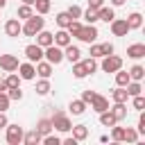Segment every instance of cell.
<instances>
[{
	"mask_svg": "<svg viewBox=\"0 0 145 145\" xmlns=\"http://www.w3.org/2000/svg\"><path fill=\"white\" fill-rule=\"evenodd\" d=\"M34 68H36V75L39 77H50L52 75V63L50 61H36Z\"/></svg>",
	"mask_w": 145,
	"mask_h": 145,
	"instance_id": "44dd1931",
	"label": "cell"
},
{
	"mask_svg": "<svg viewBox=\"0 0 145 145\" xmlns=\"http://www.w3.org/2000/svg\"><path fill=\"white\" fill-rule=\"evenodd\" d=\"M68 16H70L72 20H75V18H82V9H79L77 5H70V7H68Z\"/></svg>",
	"mask_w": 145,
	"mask_h": 145,
	"instance_id": "b9f144b4",
	"label": "cell"
},
{
	"mask_svg": "<svg viewBox=\"0 0 145 145\" xmlns=\"http://www.w3.org/2000/svg\"><path fill=\"white\" fill-rule=\"evenodd\" d=\"M41 138H43V136H41L36 129H32V131L23 134V143H25V145H39V143H41Z\"/></svg>",
	"mask_w": 145,
	"mask_h": 145,
	"instance_id": "7402d4cb",
	"label": "cell"
},
{
	"mask_svg": "<svg viewBox=\"0 0 145 145\" xmlns=\"http://www.w3.org/2000/svg\"><path fill=\"white\" fill-rule=\"evenodd\" d=\"M41 143H43V145H59L61 138H59V136H52V134H45V136L41 138Z\"/></svg>",
	"mask_w": 145,
	"mask_h": 145,
	"instance_id": "60d3db41",
	"label": "cell"
},
{
	"mask_svg": "<svg viewBox=\"0 0 145 145\" xmlns=\"http://www.w3.org/2000/svg\"><path fill=\"white\" fill-rule=\"evenodd\" d=\"M54 20H57V25H59V27H63V29H66V27H68V23H70L72 18L68 16V11H61V14H57V18H54Z\"/></svg>",
	"mask_w": 145,
	"mask_h": 145,
	"instance_id": "e575fe53",
	"label": "cell"
},
{
	"mask_svg": "<svg viewBox=\"0 0 145 145\" xmlns=\"http://www.w3.org/2000/svg\"><path fill=\"white\" fill-rule=\"evenodd\" d=\"M5 32H7V36H11V39L20 36V32H23V25H20V20H18V18H9V20L5 23Z\"/></svg>",
	"mask_w": 145,
	"mask_h": 145,
	"instance_id": "ba28073f",
	"label": "cell"
},
{
	"mask_svg": "<svg viewBox=\"0 0 145 145\" xmlns=\"http://www.w3.org/2000/svg\"><path fill=\"white\" fill-rule=\"evenodd\" d=\"M25 57H27V61L36 63V61H41V59H43V48H41V45H36V43H32V45H27V48H25Z\"/></svg>",
	"mask_w": 145,
	"mask_h": 145,
	"instance_id": "30bf717a",
	"label": "cell"
},
{
	"mask_svg": "<svg viewBox=\"0 0 145 145\" xmlns=\"http://www.w3.org/2000/svg\"><path fill=\"white\" fill-rule=\"evenodd\" d=\"M102 52H104V57L113 54V43H102Z\"/></svg>",
	"mask_w": 145,
	"mask_h": 145,
	"instance_id": "681fc988",
	"label": "cell"
},
{
	"mask_svg": "<svg viewBox=\"0 0 145 145\" xmlns=\"http://www.w3.org/2000/svg\"><path fill=\"white\" fill-rule=\"evenodd\" d=\"M5 5H7V0H0V9H2V7H5Z\"/></svg>",
	"mask_w": 145,
	"mask_h": 145,
	"instance_id": "6f0895ef",
	"label": "cell"
},
{
	"mask_svg": "<svg viewBox=\"0 0 145 145\" xmlns=\"http://www.w3.org/2000/svg\"><path fill=\"white\" fill-rule=\"evenodd\" d=\"M32 14H34V7H32V5H20V7H18V11H16V16H18V18H23V20H27Z\"/></svg>",
	"mask_w": 145,
	"mask_h": 145,
	"instance_id": "f546056e",
	"label": "cell"
},
{
	"mask_svg": "<svg viewBox=\"0 0 145 145\" xmlns=\"http://www.w3.org/2000/svg\"><path fill=\"white\" fill-rule=\"evenodd\" d=\"M5 84H7V88L20 86V75H16V72H9V75H7V79H5Z\"/></svg>",
	"mask_w": 145,
	"mask_h": 145,
	"instance_id": "d590c367",
	"label": "cell"
},
{
	"mask_svg": "<svg viewBox=\"0 0 145 145\" xmlns=\"http://www.w3.org/2000/svg\"><path fill=\"white\" fill-rule=\"evenodd\" d=\"M7 91V84H5V79H0V93H5Z\"/></svg>",
	"mask_w": 145,
	"mask_h": 145,
	"instance_id": "11a10c76",
	"label": "cell"
},
{
	"mask_svg": "<svg viewBox=\"0 0 145 145\" xmlns=\"http://www.w3.org/2000/svg\"><path fill=\"white\" fill-rule=\"evenodd\" d=\"M32 7L36 9V14H41V16H43V14H48V11H50L52 2H50V0H34V5H32Z\"/></svg>",
	"mask_w": 145,
	"mask_h": 145,
	"instance_id": "484cf974",
	"label": "cell"
},
{
	"mask_svg": "<svg viewBox=\"0 0 145 145\" xmlns=\"http://www.w3.org/2000/svg\"><path fill=\"white\" fill-rule=\"evenodd\" d=\"M7 143H9V145L23 143V127H18V125H7Z\"/></svg>",
	"mask_w": 145,
	"mask_h": 145,
	"instance_id": "8992f818",
	"label": "cell"
},
{
	"mask_svg": "<svg viewBox=\"0 0 145 145\" xmlns=\"http://www.w3.org/2000/svg\"><path fill=\"white\" fill-rule=\"evenodd\" d=\"M43 27H45V18H41V14H32V16L25 20L20 34H25V36H36Z\"/></svg>",
	"mask_w": 145,
	"mask_h": 145,
	"instance_id": "6da1fadb",
	"label": "cell"
},
{
	"mask_svg": "<svg viewBox=\"0 0 145 145\" xmlns=\"http://www.w3.org/2000/svg\"><path fill=\"white\" fill-rule=\"evenodd\" d=\"M116 18V11H113V7H100L97 9V20H104V23H111Z\"/></svg>",
	"mask_w": 145,
	"mask_h": 145,
	"instance_id": "2e32d148",
	"label": "cell"
},
{
	"mask_svg": "<svg viewBox=\"0 0 145 145\" xmlns=\"http://www.w3.org/2000/svg\"><path fill=\"white\" fill-rule=\"evenodd\" d=\"M7 125H9V120H7L5 111H0V129H2V127H7Z\"/></svg>",
	"mask_w": 145,
	"mask_h": 145,
	"instance_id": "816d5d0a",
	"label": "cell"
},
{
	"mask_svg": "<svg viewBox=\"0 0 145 145\" xmlns=\"http://www.w3.org/2000/svg\"><path fill=\"white\" fill-rule=\"evenodd\" d=\"M79 57H82V52H79V48H77V45H72V43H68V45L63 48V59H68L70 63H75V61H79Z\"/></svg>",
	"mask_w": 145,
	"mask_h": 145,
	"instance_id": "4fadbf2b",
	"label": "cell"
},
{
	"mask_svg": "<svg viewBox=\"0 0 145 145\" xmlns=\"http://www.w3.org/2000/svg\"><path fill=\"white\" fill-rule=\"evenodd\" d=\"M111 5L113 7H120V5H125V0H111Z\"/></svg>",
	"mask_w": 145,
	"mask_h": 145,
	"instance_id": "db71d44e",
	"label": "cell"
},
{
	"mask_svg": "<svg viewBox=\"0 0 145 145\" xmlns=\"http://www.w3.org/2000/svg\"><path fill=\"white\" fill-rule=\"evenodd\" d=\"M82 16H84L86 25H95L97 23V9H93V7H88L86 11H82Z\"/></svg>",
	"mask_w": 145,
	"mask_h": 145,
	"instance_id": "4316f807",
	"label": "cell"
},
{
	"mask_svg": "<svg viewBox=\"0 0 145 145\" xmlns=\"http://www.w3.org/2000/svg\"><path fill=\"white\" fill-rule=\"evenodd\" d=\"M111 32H113V36H127V32H129L127 20L125 18H113L111 20Z\"/></svg>",
	"mask_w": 145,
	"mask_h": 145,
	"instance_id": "9c48e42d",
	"label": "cell"
},
{
	"mask_svg": "<svg viewBox=\"0 0 145 145\" xmlns=\"http://www.w3.org/2000/svg\"><path fill=\"white\" fill-rule=\"evenodd\" d=\"M125 88H127V95H129V97H134V95H138V93L143 91L140 82H134V79H131V82H129V84H127Z\"/></svg>",
	"mask_w": 145,
	"mask_h": 145,
	"instance_id": "836d02e7",
	"label": "cell"
},
{
	"mask_svg": "<svg viewBox=\"0 0 145 145\" xmlns=\"http://www.w3.org/2000/svg\"><path fill=\"white\" fill-rule=\"evenodd\" d=\"M70 131H72V138H75L77 143L88 138V127H86V125H75V127H70Z\"/></svg>",
	"mask_w": 145,
	"mask_h": 145,
	"instance_id": "ac0fdd59",
	"label": "cell"
},
{
	"mask_svg": "<svg viewBox=\"0 0 145 145\" xmlns=\"http://www.w3.org/2000/svg\"><path fill=\"white\" fill-rule=\"evenodd\" d=\"M122 134H125V127H116V125H113V129H111L113 140H122Z\"/></svg>",
	"mask_w": 145,
	"mask_h": 145,
	"instance_id": "bcb514c9",
	"label": "cell"
},
{
	"mask_svg": "<svg viewBox=\"0 0 145 145\" xmlns=\"http://www.w3.org/2000/svg\"><path fill=\"white\" fill-rule=\"evenodd\" d=\"M134 109H138V111H143L145 109V97L138 93V95H134Z\"/></svg>",
	"mask_w": 145,
	"mask_h": 145,
	"instance_id": "7bdbcfd3",
	"label": "cell"
},
{
	"mask_svg": "<svg viewBox=\"0 0 145 145\" xmlns=\"http://www.w3.org/2000/svg\"><path fill=\"white\" fill-rule=\"evenodd\" d=\"M136 131H138L140 136H145V113H140V118H138V127H136Z\"/></svg>",
	"mask_w": 145,
	"mask_h": 145,
	"instance_id": "c3c4849f",
	"label": "cell"
},
{
	"mask_svg": "<svg viewBox=\"0 0 145 145\" xmlns=\"http://www.w3.org/2000/svg\"><path fill=\"white\" fill-rule=\"evenodd\" d=\"M91 109H93L95 113H102V111H106V109H109V100H106L104 95H100V93H97V95L91 100Z\"/></svg>",
	"mask_w": 145,
	"mask_h": 145,
	"instance_id": "7c38bea8",
	"label": "cell"
},
{
	"mask_svg": "<svg viewBox=\"0 0 145 145\" xmlns=\"http://www.w3.org/2000/svg\"><path fill=\"white\" fill-rule=\"evenodd\" d=\"M91 57H93V59L104 57V52H102V43H100V45H97V43H95V45H91Z\"/></svg>",
	"mask_w": 145,
	"mask_h": 145,
	"instance_id": "f6af8a7d",
	"label": "cell"
},
{
	"mask_svg": "<svg viewBox=\"0 0 145 145\" xmlns=\"http://www.w3.org/2000/svg\"><path fill=\"white\" fill-rule=\"evenodd\" d=\"M63 143H66V145H77V140H75L72 136H68V138H63Z\"/></svg>",
	"mask_w": 145,
	"mask_h": 145,
	"instance_id": "f5cc1de1",
	"label": "cell"
},
{
	"mask_svg": "<svg viewBox=\"0 0 145 145\" xmlns=\"http://www.w3.org/2000/svg\"><path fill=\"white\" fill-rule=\"evenodd\" d=\"M127 88L125 86H118V88H113V93H111V100L113 102H127Z\"/></svg>",
	"mask_w": 145,
	"mask_h": 145,
	"instance_id": "cb8c5ba5",
	"label": "cell"
},
{
	"mask_svg": "<svg viewBox=\"0 0 145 145\" xmlns=\"http://www.w3.org/2000/svg\"><path fill=\"white\" fill-rule=\"evenodd\" d=\"M143 77H145V68H143V66H138V63H136V66H131V70H129V79L140 82Z\"/></svg>",
	"mask_w": 145,
	"mask_h": 145,
	"instance_id": "83f0119b",
	"label": "cell"
},
{
	"mask_svg": "<svg viewBox=\"0 0 145 145\" xmlns=\"http://www.w3.org/2000/svg\"><path fill=\"white\" fill-rule=\"evenodd\" d=\"M0 68L5 72H14L18 68V57L16 54H0Z\"/></svg>",
	"mask_w": 145,
	"mask_h": 145,
	"instance_id": "52a82bcc",
	"label": "cell"
},
{
	"mask_svg": "<svg viewBox=\"0 0 145 145\" xmlns=\"http://www.w3.org/2000/svg\"><path fill=\"white\" fill-rule=\"evenodd\" d=\"M23 5H34V0H23Z\"/></svg>",
	"mask_w": 145,
	"mask_h": 145,
	"instance_id": "9f6ffc18",
	"label": "cell"
},
{
	"mask_svg": "<svg viewBox=\"0 0 145 145\" xmlns=\"http://www.w3.org/2000/svg\"><path fill=\"white\" fill-rule=\"evenodd\" d=\"M125 20H127V25H129V29H140V27H143V16H140L138 11H134V14H129V16L125 18Z\"/></svg>",
	"mask_w": 145,
	"mask_h": 145,
	"instance_id": "d6986e66",
	"label": "cell"
},
{
	"mask_svg": "<svg viewBox=\"0 0 145 145\" xmlns=\"http://www.w3.org/2000/svg\"><path fill=\"white\" fill-rule=\"evenodd\" d=\"M54 43V39H52V32H45V29H41L39 34H36V45H41V48H48V45H52Z\"/></svg>",
	"mask_w": 145,
	"mask_h": 145,
	"instance_id": "e0dca14e",
	"label": "cell"
},
{
	"mask_svg": "<svg viewBox=\"0 0 145 145\" xmlns=\"http://www.w3.org/2000/svg\"><path fill=\"white\" fill-rule=\"evenodd\" d=\"M122 140H127V143H136V140H138V131L131 129V127H127L125 134H122Z\"/></svg>",
	"mask_w": 145,
	"mask_h": 145,
	"instance_id": "8d00e7d4",
	"label": "cell"
},
{
	"mask_svg": "<svg viewBox=\"0 0 145 145\" xmlns=\"http://www.w3.org/2000/svg\"><path fill=\"white\" fill-rule=\"evenodd\" d=\"M129 82H131V79H129V72H127V70H122V68L116 70V84H118V86H127Z\"/></svg>",
	"mask_w": 145,
	"mask_h": 145,
	"instance_id": "4dcf8cb0",
	"label": "cell"
},
{
	"mask_svg": "<svg viewBox=\"0 0 145 145\" xmlns=\"http://www.w3.org/2000/svg\"><path fill=\"white\" fill-rule=\"evenodd\" d=\"M127 57H131V59H140V57H145V45H143V43H134V45H129V48H127Z\"/></svg>",
	"mask_w": 145,
	"mask_h": 145,
	"instance_id": "ffe728a7",
	"label": "cell"
},
{
	"mask_svg": "<svg viewBox=\"0 0 145 145\" xmlns=\"http://www.w3.org/2000/svg\"><path fill=\"white\" fill-rule=\"evenodd\" d=\"M72 75H75V77H77V79H84V77H86V75H88V72H86V68H84V63H82V61H75V63H72Z\"/></svg>",
	"mask_w": 145,
	"mask_h": 145,
	"instance_id": "d6a6232c",
	"label": "cell"
},
{
	"mask_svg": "<svg viewBox=\"0 0 145 145\" xmlns=\"http://www.w3.org/2000/svg\"><path fill=\"white\" fill-rule=\"evenodd\" d=\"M120 68H122V59H120V57L106 54V57L102 59V70H104V72H116V70H120Z\"/></svg>",
	"mask_w": 145,
	"mask_h": 145,
	"instance_id": "277c9868",
	"label": "cell"
},
{
	"mask_svg": "<svg viewBox=\"0 0 145 145\" xmlns=\"http://www.w3.org/2000/svg\"><path fill=\"white\" fill-rule=\"evenodd\" d=\"M50 122H52V129H57V131H61V134H68L70 131V118L63 113V111H57L52 118H50Z\"/></svg>",
	"mask_w": 145,
	"mask_h": 145,
	"instance_id": "7a4b0ae2",
	"label": "cell"
},
{
	"mask_svg": "<svg viewBox=\"0 0 145 145\" xmlns=\"http://www.w3.org/2000/svg\"><path fill=\"white\" fill-rule=\"evenodd\" d=\"M41 136H45V134H50L52 131V122H50V118H41L39 122H36V127H34Z\"/></svg>",
	"mask_w": 145,
	"mask_h": 145,
	"instance_id": "603a6c76",
	"label": "cell"
},
{
	"mask_svg": "<svg viewBox=\"0 0 145 145\" xmlns=\"http://www.w3.org/2000/svg\"><path fill=\"white\" fill-rule=\"evenodd\" d=\"M52 39H54V45H59V48H66L68 43H70V34H68V29H59L57 34H52Z\"/></svg>",
	"mask_w": 145,
	"mask_h": 145,
	"instance_id": "5bb4252c",
	"label": "cell"
},
{
	"mask_svg": "<svg viewBox=\"0 0 145 145\" xmlns=\"http://www.w3.org/2000/svg\"><path fill=\"white\" fill-rule=\"evenodd\" d=\"M82 63H84V68H86V72H88V75H93V72L97 70V61H95L93 57H88V59H84Z\"/></svg>",
	"mask_w": 145,
	"mask_h": 145,
	"instance_id": "f35d334b",
	"label": "cell"
},
{
	"mask_svg": "<svg viewBox=\"0 0 145 145\" xmlns=\"http://www.w3.org/2000/svg\"><path fill=\"white\" fill-rule=\"evenodd\" d=\"M43 57H45V61H50L52 66H59L61 61H63V48H59V45H48V48H43Z\"/></svg>",
	"mask_w": 145,
	"mask_h": 145,
	"instance_id": "3957f363",
	"label": "cell"
},
{
	"mask_svg": "<svg viewBox=\"0 0 145 145\" xmlns=\"http://www.w3.org/2000/svg\"><path fill=\"white\" fill-rule=\"evenodd\" d=\"M84 111H86V102L84 100H72L70 102V113L72 116H82Z\"/></svg>",
	"mask_w": 145,
	"mask_h": 145,
	"instance_id": "d4e9b609",
	"label": "cell"
},
{
	"mask_svg": "<svg viewBox=\"0 0 145 145\" xmlns=\"http://www.w3.org/2000/svg\"><path fill=\"white\" fill-rule=\"evenodd\" d=\"M18 75H20V79H34L36 77V68H34V63L32 61H27V63H18Z\"/></svg>",
	"mask_w": 145,
	"mask_h": 145,
	"instance_id": "8fae6325",
	"label": "cell"
},
{
	"mask_svg": "<svg viewBox=\"0 0 145 145\" xmlns=\"http://www.w3.org/2000/svg\"><path fill=\"white\" fill-rule=\"evenodd\" d=\"M66 29H68V34H70V36H77V34H79V29H82V23L75 18V20H70V23H68V27H66Z\"/></svg>",
	"mask_w": 145,
	"mask_h": 145,
	"instance_id": "74e56055",
	"label": "cell"
},
{
	"mask_svg": "<svg viewBox=\"0 0 145 145\" xmlns=\"http://www.w3.org/2000/svg\"><path fill=\"white\" fill-rule=\"evenodd\" d=\"M77 39H79V41H84V43H93V41L97 39V27H95V25H82V29H79Z\"/></svg>",
	"mask_w": 145,
	"mask_h": 145,
	"instance_id": "5b68a950",
	"label": "cell"
},
{
	"mask_svg": "<svg viewBox=\"0 0 145 145\" xmlns=\"http://www.w3.org/2000/svg\"><path fill=\"white\" fill-rule=\"evenodd\" d=\"M104 5V0H88V7H93V9H100Z\"/></svg>",
	"mask_w": 145,
	"mask_h": 145,
	"instance_id": "f907efd6",
	"label": "cell"
},
{
	"mask_svg": "<svg viewBox=\"0 0 145 145\" xmlns=\"http://www.w3.org/2000/svg\"><path fill=\"white\" fill-rule=\"evenodd\" d=\"M39 95H48L50 93V82H48V77H41L39 82H36V88H34Z\"/></svg>",
	"mask_w": 145,
	"mask_h": 145,
	"instance_id": "f1b7e54d",
	"label": "cell"
},
{
	"mask_svg": "<svg viewBox=\"0 0 145 145\" xmlns=\"http://www.w3.org/2000/svg\"><path fill=\"white\" fill-rule=\"evenodd\" d=\"M7 95H9V100H23V91H20V86L7 88Z\"/></svg>",
	"mask_w": 145,
	"mask_h": 145,
	"instance_id": "ab89813d",
	"label": "cell"
},
{
	"mask_svg": "<svg viewBox=\"0 0 145 145\" xmlns=\"http://www.w3.org/2000/svg\"><path fill=\"white\" fill-rule=\"evenodd\" d=\"M95 95H97V93H95V91H91V88H88V91H84V93H82V100H84V102H86V104H91V100H93V97H95Z\"/></svg>",
	"mask_w": 145,
	"mask_h": 145,
	"instance_id": "7dc6e473",
	"label": "cell"
},
{
	"mask_svg": "<svg viewBox=\"0 0 145 145\" xmlns=\"http://www.w3.org/2000/svg\"><path fill=\"white\" fill-rule=\"evenodd\" d=\"M109 111L113 113L116 122H120V120H125V118H127V106H125V102H116V104H113Z\"/></svg>",
	"mask_w": 145,
	"mask_h": 145,
	"instance_id": "9a60e30c",
	"label": "cell"
},
{
	"mask_svg": "<svg viewBox=\"0 0 145 145\" xmlns=\"http://www.w3.org/2000/svg\"><path fill=\"white\" fill-rule=\"evenodd\" d=\"M100 122H102L104 127H113V125H116V118H113V113L106 109V111H102V113H100Z\"/></svg>",
	"mask_w": 145,
	"mask_h": 145,
	"instance_id": "1f68e13d",
	"label": "cell"
},
{
	"mask_svg": "<svg viewBox=\"0 0 145 145\" xmlns=\"http://www.w3.org/2000/svg\"><path fill=\"white\" fill-rule=\"evenodd\" d=\"M9 102H11V100H9L7 91H5V93H0V111H7V109H9Z\"/></svg>",
	"mask_w": 145,
	"mask_h": 145,
	"instance_id": "ee69618b",
	"label": "cell"
}]
</instances>
